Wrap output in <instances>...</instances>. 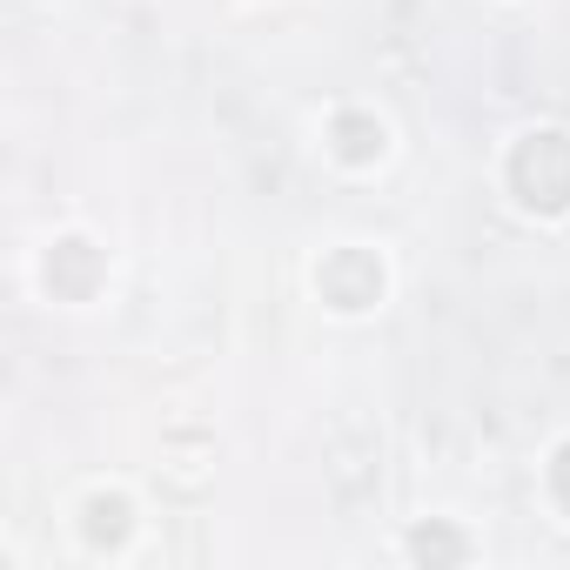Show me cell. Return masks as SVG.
<instances>
[{"label": "cell", "mask_w": 570, "mask_h": 570, "mask_svg": "<svg viewBox=\"0 0 570 570\" xmlns=\"http://www.w3.org/2000/svg\"><path fill=\"white\" fill-rule=\"evenodd\" d=\"M503 181L530 215H570V128L517 135V148L503 161Z\"/></svg>", "instance_id": "cell-1"}, {"label": "cell", "mask_w": 570, "mask_h": 570, "mask_svg": "<svg viewBox=\"0 0 570 570\" xmlns=\"http://www.w3.org/2000/svg\"><path fill=\"white\" fill-rule=\"evenodd\" d=\"M383 289H390V268H383L376 248L343 242V248H330V255L316 262V296H323L336 316H370V309L383 303Z\"/></svg>", "instance_id": "cell-2"}, {"label": "cell", "mask_w": 570, "mask_h": 570, "mask_svg": "<svg viewBox=\"0 0 570 570\" xmlns=\"http://www.w3.org/2000/svg\"><path fill=\"white\" fill-rule=\"evenodd\" d=\"M101 275H108V255H101L88 235H61V242H48V262H41L48 296H61V303H88V296L101 289Z\"/></svg>", "instance_id": "cell-3"}, {"label": "cell", "mask_w": 570, "mask_h": 570, "mask_svg": "<svg viewBox=\"0 0 570 570\" xmlns=\"http://www.w3.org/2000/svg\"><path fill=\"white\" fill-rule=\"evenodd\" d=\"M383 148H390V128H383L376 115H363V108L330 115V155H336V161L370 168V161H383Z\"/></svg>", "instance_id": "cell-4"}, {"label": "cell", "mask_w": 570, "mask_h": 570, "mask_svg": "<svg viewBox=\"0 0 570 570\" xmlns=\"http://www.w3.org/2000/svg\"><path fill=\"white\" fill-rule=\"evenodd\" d=\"M128 497H115V490H95L88 503H81V530H88V543L101 550V543H121L128 537Z\"/></svg>", "instance_id": "cell-5"}, {"label": "cell", "mask_w": 570, "mask_h": 570, "mask_svg": "<svg viewBox=\"0 0 570 570\" xmlns=\"http://www.w3.org/2000/svg\"><path fill=\"white\" fill-rule=\"evenodd\" d=\"M410 557H416V563H463V557H470V537L450 530V523H416V530H410Z\"/></svg>", "instance_id": "cell-6"}, {"label": "cell", "mask_w": 570, "mask_h": 570, "mask_svg": "<svg viewBox=\"0 0 570 570\" xmlns=\"http://www.w3.org/2000/svg\"><path fill=\"white\" fill-rule=\"evenodd\" d=\"M550 497H557V510L570 517V443H557V456H550Z\"/></svg>", "instance_id": "cell-7"}]
</instances>
